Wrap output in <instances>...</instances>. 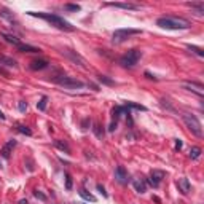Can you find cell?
<instances>
[{
    "label": "cell",
    "mask_w": 204,
    "mask_h": 204,
    "mask_svg": "<svg viewBox=\"0 0 204 204\" xmlns=\"http://www.w3.org/2000/svg\"><path fill=\"white\" fill-rule=\"evenodd\" d=\"M156 26L161 29H167V30H184V29H190L188 19L184 18H177V16H161L156 19Z\"/></svg>",
    "instance_id": "1"
},
{
    "label": "cell",
    "mask_w": 204,
    "mask_h": 204,
    "mask_svg": "<svg viewBox=\"0 0 204 204\" xmlns=\"http://www.w3.org/2000/svg\"><path fill=\"white\" fill-rule=\"evenodd\" d=\"M27 15L35 16V18H40V19H45L46 23H50L51 26L58 27V29H61V30H67V32L75 30V27L70 24L69 21H66L64 18H61V16H58V15H53V13H35V11H27Z\"/></svg>",
    "instance_id": "2"
},
{
    "label": "cell",
    "mask_w": 204,
    "mask_h": 204,
    "mask_svg": "<svg viewBox=\"0 0 204 204\" xmlns=\"http://www.w3.org/2000/svg\"><path fill=\"white\" fill-rule=\"evenodd\" d=\"M182 120H184L185 126L191 131V134H195L196 137H202V126H201V121L195 115L191 113H184L182 115Z\"/></svg>",
    "instance_id": "3"
},
{
    "label": "cell",
    "mask_w": 204,
    "mask_h": 204,
    "mask_svg": "<svg viewBox=\"0 0 204 204\" xmlns=\"http://www.w3.org/2000/svg\"><path fill=\"white\" fill-rule=\"evenodd\" d=\"M140 58H142V51L134 48V50H129L126 54H123L121 58H120V64L126 69H131L140 61Z\"/></svg>",
    "instance_id": "4"
},
{
    "label": "cell",
    "mask_w": 204,
    "mask_h": 204,
    "mask_svg": "<svg viewBox=\"0 0 204 204\" xmlns=\"http://www.w3.org/2000/svg\"><path fill=\"white\" fill-rule=\"evenodd\" d=\"M54 81L58 83L59 86H64L67 89H81V88H85V83L80 81V80H77L73 78V77H66V75H59V77H56Z\"/></svg>",
    "instance_id": "5"
},
{
    "label": "cell",
    "mask_w": 204,
    "mask_h": 204,
    "mask_svg": "<svg viewBox=\"0 0 204 204\" xmlns=\"http://www.w3.org/2000/svg\"><path fill=\"white\" fill-rule=\"evenodd\" d=\"M136 34H140L139 29H118L113 32V35H112V41L116 45L123 43V41H126L131 35H136Z\"/></svg>",
    "instance_id": "6"
},
{
    "label": "cell",
    "mask_w": 204,
    "mask_h": 204,
    "mask_svg": "<svg viewBox=\"0 0 204 204\" xmlns=\"http://www.w3.org/2000/svg\"><path fill=\"white\" fill-rule=\"evenodd\" d=\"M62 54L67 56V58L72 62H75V64H78L81 67H86V59L83 58L81 54H78L77 51H73V50H62Z\"/></svg>",
    "instance_id": "7"
},
{
    "label": "cell",
    "mask_w": 204,
    "mask_h": 204,
    "mask_svg": "<svg viewBox=\"0 0 204 204\" xmlns=\"http://www.w3.org/2000/svg\"><path fill=\"white\" fill-rule=\"evenodd\" d=\"M164 171H158V169H153L152 172H150V177H149V184L152 185V187H155V188H158L159 187V184H161V180L164 179Z\"/></svg>",
    "instance_id": "8"
},
{
    "label": "cell",
    "mask_w": 204,
    "mask_h": 204,
    "mask_svg": "<svg viewBox=\"0 0 204 204\" xmlns=\"http://www.w3.org/2000/svg\"><path fill=\"white\" fill-rule=\"evenodd\" d=\"M115 180L120 185H128L129 184V175H128V172H126V169L123 166H118L115 169Z\"/></svg>",
    "instance_id": "9"
},
{
    "label": "cell",
    "mask_w": 204,
    "mask_h": 204,
    "mask_svg": "<svg viewBox=\"0 0 204 204\" xmlns=\"http://www.w3.org/2000/svg\"><path fill=\"white\" fill-rule=\"evenodd\" d=\"M184 88L188 89V91H193L198 96H202L204 94V88L201 83H196V81H191V83H184Z\"/></svg>",
    "instance_id": "10"
},
{
    "label": "cell",
    "mask_w": 204,
    "mask_h": 204,
    "mask_svg": "<svg viewBox=\"0 0 204 204\" xmlns=\"http://www.w3.org/2000/svg\"><path fill=\"white\" fill-rule=\"evenodd\" d=\"M177 188H179V191L182 195H188L190 193V188H191V185H190V180L185 179V177H182L177 180Z\"/></svg>",
    "instance_id": "11"
},
{
    "label": "cell",
    "mask_w": 204,
    "mask_h": 204,
    "mask_svg": "<svg viewBox=\"0 0 204 204\" xmlns=\"http://www.w3.org/2000/svg\"><path fill=\"white\" fill-rule=\"evenodd\" d=\"M107 6H115V8H123V10H139L140 6L139 5H132V3H115V2H109L105 3Z\"/></svg>",
    "instance_id": "12"
},
{
    "label": "cell",
    "mask_w": 204,
    "mask_h": 204,
    "mask_svg": "<svg viewBox=\"0 0 204 204\" xmlns=\"http://www.w3.org/2000/svg\"><path fill=\"white\" fill-rule=\"evenodd\" d=\"M132 187L137 193H145L147 191V182L142 179H134L132 180Z\"/></svg>",
    "instance_id": "13"
},
{
    "label": "cell",
    "mask_w": 204,
    "mask_h": 204,
    "mask_svg": "<svg viewBox=\"0 0 204 204\" xmlns=\"http://www.w3.org/2000/svg\"><path fill=\"white\" fill-rule=\"evenodd\" d=\"M15 147H16V140H15V139H11L10 142L2 149V152H0V153H2V156H3L5 159H8V158H10V153H11V150L15 149Z\"/></svg>",
    "instance_id": "14"
},
{
    "label": "cell",
    "mask_w": 204,
    "mask_h": 204,
    "mask_svg": "<svg viewBox=\"0 0 204 204\" xmlns=\"http://www.w3.org/2000/svg\"><path fill=\"white\" fill-rule=\"evenodd\" d=\"M48 67V61L46 59H35L30 62V69L32 70H43Z\"/></svg>",
    "instance_id": "15"
},
{
    "label": "cell",
    "mask_w": 204,
    "mask_h": 204,
    "mask_svg": "<svg viewBox=\"0 0 204 204\" xmlns=\"http://www.w3.org/2000/svg\"><path fill=\"white\" fill-rule=\"evenodd\" d=\"M18 48V51H21V53H40L41 50L40 48H37V46H32V45H18L16 46Z\"/></svg>",
    "instance_id": "16"
},
{
    "label": "cell",
    "mask_w": 204,
    "mask_h": 204,
    "mask_svg": "<svg viewBox=\"0 0 204 204\" xmlns=\"http://www.w3.org/2000/svg\"><path fill=\"white\" fill-rule=\"evenodd\" d=\"M0 64H3L6 67H18V62L13 59V58H8V56H3V54H0Z\"/></svg>",
    "instance_id": "17"
},
{
    "label": "cell",
    "mask_w": 204,
    "mask_h": 204,
    "mask_svg": "<svg viewBox=\"0 0 204 204\" xmlns=\"http://www.w3.org/2000/svg\"><path fill=\"white\" fill-rule=\"evenodd\" d=\"M54 147L56 149H59L61 152H64V153H70V147L66 144V142H62V140H54Z\"/></svg>",
    "instance_id": "18"
},
{
    "label": "cell",
    "mask_w": 204,
    "mask_h": 204,
    "mask_svg": "<svg viewBox=\"0 0 204 204\" xmlns=\"http://www.w3.org/2000/svg\"><path fill=\"white\" fill-rule=\"evenodd\" d=\"M2 37L8 41V43H13L15 46H18L19 45V38H16L15 35H11V34H6V32H2Z\"/></svg>",
    "instance_id": "19"
},
{
    "label": "cell",
    "mask_w": 204,
    "mask_h": 204,
    "mask_svg": "<svg viewBox=\"0 0 204 204\" xmlns=\"http://www.w3.org/2000/svg\"><path fill=\"white\" fill-rule=\"evenodd\" d=\"M97 81L102 83V85H107V86H113L115 85V81L109 78V77H105V75H97Z\"/></svg>",
    "instance_id": "20"
},
{
    "label": "cell",
    "mask_w": 204,
    "mask_h": 204,
    "mask_svg": "<svg viewBox=\"0 0 204 204\" xmlns=\"http://www.w3.org/2000/svg\"><path fill=\"white\" fill-rule=\"evenodd\" d=\"M78 193H80V196H81L83 199H86V201H91V202H96V198H94V196L91 195V193H88L86 190H80Z\"/></svg>",
    "instance_id": "21"
},
{
    "label": "cell",
    "mask_w": 204,
    "mask_h": 204,
    "mask_svg": "<svg viewBox=\"0 0 204 204\" xmlns=\"http://www.w3.org/2000/svg\"><path fill=\"white\" fill-rule=\"evenodd\" d=\"M93 131H94V134H96L97 139H102V137H104V129H102V126H101L99 123H96V124H94Z\"/></svg>",
    "instance_id": "22"
},
{
    "label": "cell",
    "mask_w": 204,
    "mask_h": 204,
    "mask_svg": "<svg viewBox=\"0 0 204 204\" xmlns=\"http://www.w3.org/2000/svg\"><path fill=\"white\" fill-rule=\"evenodd\" d=\"M201 156V149L199 147H193L191 150H190V158L191 159H198Z\"/></svg>",
    "instance_id": "23"
},
{
    "label": "cell",
    "mask_w": 204,
    "mask_h": 204,
    "mask_svg": "<svg viewBox=\"0 0 204 204\" xmlns=\"http://www.w3.org/2000/svg\"><path fill=\"white\" fill-rule=\"evenodd\" d=\"M18 131L21 132V134H26V136H32V131H30V128H27L26 124H18Z\"/></svg>",
    "instance_id": "24"
},
{
    "label": "cell",
    "mask_w": 204,
    "mask_h": 204,
    "mask_svg": "<svg viewBox=\"0 0 204 204\" xmlns=\"http://www.w3.org/2000/svg\"><path fill=\"white\" fill-rule=\"evenodd\" d=\"M126 107H128V109H136V110H142V112L147 110V107H144V105H140V104H134V102H126Z\"/></svg>",
    "instance_id": "25"
},
{
    "label": "cell",
    "mask_w": 204,
    "mask_h": 204,
    "mask_svg": "<svg viewBox=\"0 0 204 204\" xmlns=\"http://www.w3.org/2000/svg\"><path fill=\"white\" fill-rule=\"evenodd\" d=\"M46 102H48V97H46V96H43V97H41V99L37 102V109L43 112V110L46 109Z\"/></svg>",
    "instance_id": "26"
},
{
    "label": "cell",
    "mask_w": 204,
    "mask_h": 204,
    "mask_svg": "<svg viewBox=\"0 0 204 204\" xmlns=\"http://www.w3.org/2000/svg\"><path fill=\"white\" fill-rule=\"evenodd\" d=\"M187 48H188V50H191L193 53H196L199 58H202V56H204V51L201 50V48H198V46H195V45H187Z\"/></svg>",
    "instance_id": "27"
},
{
    "label": "cell",
    "mask_w": 204,
    "mask_h": 204,
    "mask_svg": "<svg viewBox=\"0 0 204 204\" xmlns=\"http://www.w3.org/2000/svg\"><path fill=\"white\" fill-rule=\"evenodd\" d=\"M0 16L2 18H5V19H8V21H13V13L11 11H8V10H0Z\"/></svg>",
    "instance_id": "28"
},
{
    "label": "cell",
    "mask_w": 204,
    "mask_h": 204,
    "mask_svg": "<svg viewBox=\"0 0 204 204\" xmlns=\"http://www.w3.org/2000/svg\"><path fill=\"white\" fill-rule=\"evenodd\" d=\"M66 11H80V5H73V3H67L64 5Z\"/></svg>",
    "instance_id": "29"
},
{
    "label": "cell",
    "mask_w": 204,
    "mask_h": 204,
    "mask_svg": "<svg viewBox=\"0 0 204 204\" xmlns=\"http://www.w3.org/2000/svg\"><path fill=\"white\" fill-rule=\"evenodd\" d=\"M72 185H73L72 175H70V174H66V188H67V190H72Z\"/></svg>",
    "instance_id": "30"
},
{
    "label": "cell",
    "mask_w": 204,
    "mask_h": 204,
    "mask_svg": "<svg viewBox=\"0 0 204 204\" xmlns=\"http://www.w3.org/2000/svg\"><path fill=\"white\" fill-rule=\"evenodd\" d=\"M96 188H97V191H99V193H101V195L104 196V198H109V193H107V191H105V188H104V185H101V184H97V187H96Z\"/></svg>",
    "instance_id": "31"
},
{
    "label": "cell",
    "mask_w": 204,
    "mask_h": 204,
    "mask_svg": "<svg viewBox=\"0 0 204 204\" xmlns=\"http://www.w3.org/2000/svg\"><path fill=\"white\" fill-rule=\"evenodd\" d=\"M34 196L37 199H40V201H46V196L41 193V191H38V190H35V191H34Z\"/></svg>",
    "instance_id": "32"
},
{
    "label": "cell",
    "mask_w": 204,
    "mask_h": 204,
    "mask_svg": "<svg viewBox=\"0 0 204 204\" xmlns=\"http://www.w3.org/2000/svg\"><path fill=\"white\" fill-rule=\"evenodd\" d=\"M161 105H163V107H166L167 110H171V112H174V107H172V105L169 104V101H166V99H161Z\"/></svg>",
    "instance_id": "33"
},
{
    "label": "cell",
    "mask_w": 204,
    "mask_h": 204,
    "mask_svg": "<svg viewBox=\"0 0 204 204\" xmlns=\"http://www.w3.org/2000/svg\"><path fill=\"white\" fill-rule=\"evenodd\" d=\"M18 109H19V112H23V113H24V112L27 110V102L21 101V102H19V105H18Z\"/></svg>",
    "instance_id": "34"
},
{
    "label": "cell",
    "mask_w": 204,
    "mask_h": 204,
    "mask_svg": "<svg viewBox=\"0 0 204 204\" xmlns=\"http://www.w3.org/2000/svg\"><path fill=\"white\" fill-rule=\"evenodd\" d=\"M91 124V121H89V118H85L83 120V123H81V128L83 129H88V126Z\"/></svg>",
    "instance_id": "35"
},
{
    "label": "cell",
    "mask_w": 204,
    "mask_h": 204,
    "mask_svg": "<svg viewBox=\"0 0 204 204\" xmlns=\"http://www.w3.org/2000/svg\"><path fill=\"white\" fill-rule=\"evenodd\" d=\"M116 124H118L116 121H112V123H110V126H109V131H110V132H113V131L116 129Z\"/></svg>",
    "instance_id": "36"
},
{
    "label": "cell",
    "mask_w": 204,
    "mask_h": 204,
    "mask_svg": "<svg viewBox=\"0 0 204 204\" xmlns=\"http://www.w3.org/2000/svg\"><path fill=\"white\" fill-rule=\"evenodd\" d=\"M144 75H145V77H147V78H149V80H155V81H156V80H158V78H156V77H155V75H152L150 72H145Z\"/></svg>",
    "instance_id": "37"
},
{
    "label": "cell",
    "mask_w": 204,
    "mask_h": 204,
    "mask_svg": "<svg viewBox=\"0 0 204 204\" xmlns=\"http://www.w3.org/2000/svg\"><path fill=\"white\" fill-rule=\"evenodd\" d=\"M180 149H182V140L175 139V150H180Z\"/></svg>",
    "instance_id": "38"
},
{
    "label": "cell",
    "mask_w": 204,
    "mask_h": 204,
    "mask_svg": "<svg viewBox=\"0 0 204 204\" xmlns=\"http://www.w3.org/2000/svg\"><path fill=\"white\" fill-rule=\"evenodd\" d=\"M0 75H3V77H8V72H6V70L0 66Z\"/></svg>",
    "instance_id": "39"
},
{
    "label": "cell",
    "mask_w": 204,
    "mask_h": 204,
    "mask_svg": "<svg viewBox=\"0 0 204 204\" xmlns=\"http://www.w3.org/2000/svg\"><path fill=\"white\" fill-rule=\"evenodd\" d=\"M0 120H2V121L5 120V115H3V112H2V110H0Z\"/></svg>",
    "instance_id": "40"
},
{
    "label": "cell",
    "mask_w": 204,
    "mask_h": 204,
    "mask_svg": "<svg viewBox=\"0 0 204 204\" xmlns=\"http://www.w3.org/2000/svg\"><path fill=\"white\" fill-rule=\"evenodd\" d=\"M19 204H29V202H27V199H21Z\"/></svg>",
    "instance_id": "41"
},
{
    "label": "cell",
    "mask_w": 204,
    "mask_h": 204,
    "mask_svg": "<svg viewBox=\"0 0 204 204\" xmlns=\"http://www.w3.org/2000/svg\"><path fill=\"white\" fill-rule=\"evenodd\" d=\"M77 204H85V202H77Z\"/></svg>",
    "instance_id": "42"
},
{
    "label": "cell",
    "mask_w": 204,
    "mask_h": 204,
    "mask_svg": "<svg viewBox=\"0 0 204 204\" xmlns=\"http://www.w3.org/2000/svg\"><path fill=\"white\" fill-rule=\"evenodd\" d=\"M0 167H2V164H0Z\"/></svg>",
    "instance_id": "43"
}]
</instances>
